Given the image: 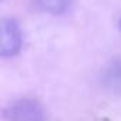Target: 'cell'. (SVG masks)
<instances>
[{
  "label": "cell",
  "instance_id": "cell-1",
  "mask_svg": "<svg viewBox=\"0 0 121 121\" xmlns=\"http://www.w3.org/2000/svg\"><path fill=\"white\" fill-rule=\"evenodd\" d=\"M6 118L9 121H46V114L39 103L23 98L6 110Z\"/></svg>",
  "mask_w": 121,
  "mask_h": 121
},
{
  "label": "cell",
  "instance_id": "cell-2",
  "mask_svg": "<svg viewBox=\"0 0 121 121\" xmlns=\"http://www.w3.org/2000/svg\"><path fill=\"white\" fill-rule=\"evenodd\" d=\"M22 48V31L14 19H3L2 22V47L3 57H13Z\"/></svg>",
  "mask_w": 121,
  "mask_h": 121
},
{
  "label": "cell",
  "instance_id": "cell-3",
  "mask_svg": "<svg viewBox=\"0 0 121 121\" xmlns=\"http://www.w3.org/2000/svg\"><path fill=\"white\" fill-rule=\"evenodd\" d=\"M104 81L111 90L121 93V60L114 61L107 69L105 76H104Z\"/></svg>",
  "mask_w": 121,
  "mask_h": 121
},
{
  "label": "cell",
  "instance_id": "cell-4",
  "mask_svg": "<svg viewBox=\"0 0 121 121\" xmlns=\"http://www.w3.org/2000/svg\"><path fill=\"white\" fill-rule=\"evenodd\" d=\"M36 4L43 12H47L51 14H60L67 10L69 0H37Z\"/></svg>",
  "mask_w": 121,
  "mask_h": 121
},
{
  "label": "cell",
  "instance_id": "cell-5",
  "mask_svg": "<svg viewBox=\"0 0 121 121\" xmlns=\"http://www.w3.org/2000/svg\"><path fill=\"white\" fill-rule=\"evenodd\" d=\"M120 29H121V20H120Z\"/></svg>",
  "mask_w": 121,
  "mask_h": 121
}]
</instances>
